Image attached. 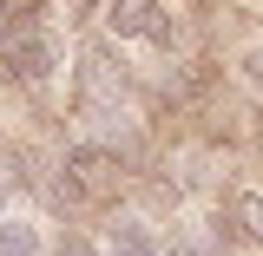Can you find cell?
<instances>
[{
    "instance_id": "cell-1",
    "label": "cell",
    "mask_w": 263,
    "mask_h": 256,
    "mask_svg": "<svg viewBox=\"0 0 263 256\" xmlns=\"http://www.w3.org/2000/svg\"><path fill=\"white\" fill-rule=\"evenodd\" d=\"M66 184L86 197V204H112V197L125 191V164H119V151H105V145H72L66 151Z\"/></svg>"
},
{
    "instance_id": "cell-2",
    "label": "cell",
    "mask_w": 263,
    "mask_h": 256,
    "mask_svg": "<svg viewBox=\"0 0 263 256\" xmlns=\"http://www.w3.org/2000/svg\"><path fill=\"white\" fill-rule=\"evenodd\" d=\"M105 33L112 40H145V46H171V13H164V0H105Z\"/></svg>"
},
{
    "instance_id": "cell-3",
    "label": "cell",
    "mask_w": 263,
    "mask_h": 256,
    "mask_svg": "<svg viewBox=\"0 0 263 256\" xmlns=\"http://www.w3.org/2000/svg\"><path fill=\"white\" fill-rule=\"evenodd\" d=\"M53 66H60V40H53V33L33 27V33H13V40H7V72H13L20 86H46Z\"/></svg>"
},
{
    "instance_id": "cell-4",
    "label": "cell",
    "mask_w": 263,
    "mask_h": 256,
    "mask_svg": "<svg viewBox=\"0 0 263 256\" xmlns=\"http://www.w3.org/2000/svg\"><path fill=\"white\" fill-rule=\"evenodd\" d=\"M0 256H46V237L33 217H0Z\"/></svg>"
},
{
    "instance_id": "cell-5",
    "label": "cell",
    "mask_w": 263,
    "mask_h": 256,
    "mask_svg": "<svg viewBox=\"0 0 263 256\" xmlns=\"http://www.w3.org/2000/svg\"><path fill=\"white\" fill-rule=\"evenodd\" d=\"M105 256H164L158 237L138 224V217H125V224H112V243H105Z\"/></svg>"
},
{
    "instance_id": "cell-6",
    "label": "cell",
    "mask_w": 263,
    "mask_h": 256,
    "mask_svg": "<svg viewBox=\"0 0 263 256\" xmlns=\"http://www.w3.org/2000/svg\"><path fill=\"white\" fill-rule=\"evenodd\" d=\"M237 224L263 243V191H243V197H237Z\"/></svg>"
},
{
    "instance_id": "cell-7",
    "label": "cell",
    "mask_w": 263,
    "mask_h": 256,
    "mask_svg": "<svg viewBox=\"0 0 263 256\" xmlns=\"http://www.w3.org/2000/svg\"><path fill=\"white\" fill-rule=\"evenodd\" d=\"M243 79H250V92L263 99V46H250V53H243Z\"/></svg>"
},
{
    "instance_id": "cell-8",
    "label": "cell",
    "mask_w": 263,
    "mask_h": 256,
    "mask_svg": "<svg viewBox=\"0 0 263 256\" xmlns=\"http://www.w3.org/2000/svg\"><path fill=\"white\" fill-rule=\"evenodd\" d=\"M60 256H92V243H86V237H66V250Z\"/></svg>"
},
{
    "instance_id": "cell-9",
    "label": "cell",
    "mask_w": 263,
    "mask_h": 256,
    "mask_svg": "<svg viewBox=\"0 0 263 256\" xmlns=\"http://www.w3.org/2000/svg\"><path fill=\"white\" fill-rule=\"evenodd\" d=\"M164 256H211V250H204V243H171Z\"/></svg>"
},
{
    "instance_id": "cell-10",
    "label": "cell",
    "mask_w": 263,
    "mask_h": 256,
    "mask_svg": "<svg viewBox=\"0 0 263 256\" xmlns=\"http://www.w3.org/2000/svg\"><path fill=\"white\" fill-rule=\"evenodd\" d=\"M7 40H13V20H7V7H0V53H7Z\"/></svg>"
}]
</instances>
